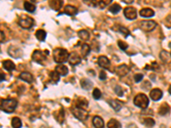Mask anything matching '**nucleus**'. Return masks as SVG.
<instances>
[{"instance_id": "nucleus-1", "label": "nucleus", "mask_w": 171, "mask_h": 128, "mask_svg": "<svg viewBox=\"0 0 171 128\" xmlns=\"http://www.w3.org/2000/svg\"><path fill=\"white\" fill-rule=\"evenodd\" d=\"M69 54L68 50L63 48H57L53 50V58L54 61L58 64L66 63L69 60Z\"/></svg>"}, {"instance_id": "nucleus-2", "label": "nucleus", "mask_w": 171, "mask_h": 128, "mask_svg": "<svg viewBox=\"0 0 171 128\" xmlns=\"http://www.w3.org/2000/svg\"><path fill=\"white\" fill-rule=\"evenodd\" d=\"M17 107V101L16 99H4L0 104L1 110L6 113H12Z\"/></svg>"}, {"instance_id": "nucleus-3", "label": "nucleus", "mask_w": 171, "mask_h": 128, "mask_svg": "<svg viewBox=\"0 0 171 128\" xmlns=\"http://www.w3.org/2000/svg\"><path fill=\"white\" fill-rule=\"evenodd\" d=\"M133 104H135L137 107L140 108V109H146L149 105V99L146 96V95L143 94V93H139L137 96L134 97L133 99Z\"/></svg>"}, {"instance_id": "nucleus-4", "label": "nucleus", "mask_w": 171, "mask_h": 128, "mask_svg": "<svg viewBox=\"0 0 171 128\" xmlns=\"http://www.w3.org/2000/svg\"><path fill=\"white\" fill-rule=\"evenodd\" d=\"M18 24L20 27H22L24 29H29L33 27L34 25V20L31 18L30 16H22L18 19Z\"/></svg>"}, {"instance_id": "nucleus-5", "label": "nucleus", "mask_w": 171, "mask_h": 128, "mask_svg": "<svg viewBox=\"0 0 171 128\" xmlns=\"http://www.w3.org/2000/svg\"><path fill=\"white\" fill-rule=\"evenodd\" d=\"M72 113L74 115L75 118H77L78 120H87L88 118V113L86 109H80V108H73L72 109Z\"/></svg>"}, {"instance_id": "nucleus-6", "label": "nucleus", "mask_w": 171, "mask_h": 128, "mask_svg": "<svg viewBox=\"0 0 171 128\" xmlns=\"http://www.w3.org/2000/svg\"><path fill=\"white\" fill-rule=\"evenodd\" d=\"M32 59L37 63L43 64L45 63V61L46 60V55L45 54V52L39 50H36L33 51V55H32Z\"/></svg>"}, {"instance_id": "nucleus-7", "label": "nucleus", "mask_w": 171, "mask_h": 128, "mask_svg": "<svg viewBox=\"0 0 171 128\" xmlns=\"http://www.w3.org/2000/svg\"><path fill=\"white\" fill-rule=\"evenodd\" d=\"M140 28L146 32H152L155 27H157V23L154 21H142L140 22Z\"/></svg>"}, {"instance_id": "nucleus-8", "label": "nucleus", "mask_w": 171, "mask_h": 128, "mask_svg": "<svg viewBox=\"0 0 171 128\" xmlns=\"http://www.w3.org/2000/svg\"><path fill=\"white\" fill-rule=\"evenodd\" d=\"M8 53L10 56H12L13 58H20L23 55V52L22 50V49L18 48L17 46L15 45H10L8 49Z\"/></svg>"}, {"instance_id": "nucleus-9", "label": "nucleus", "mask_w": 171, "mask_h": 128, "mask_svg": "<svg viewBox=\"0 0 171 128\" xmlns=\"http://www.w3.org/2000/svg\"><path fill=\"white\" fill-rule=\"evenodd\" d=\"M124 16L128 20H134L137 18V10L133 7H127L124 9Z\"/></svg>"}, {"instance_id": "nucleus-10", "label": "nucleus", "mask_w": 171, "mask_h": 128, "mask_svg": "<svg viewBox=\"0 0 171 128\" xmlns=\"http://www.w3.org/2000/svg\"><path fill=\"white\" fill-rule=\"evenodd\" d=\"M68 61L69 62L70 65H72V66H76V65L81 63L82 58H81V56H79V54H78L77 52H74H74H71V53L69 54V60H68Z\"/></svg>"}, {"instance_id": "nucleus-11", "label": "nucleus", "mask_w": 171, "mask_h": 128, "mask_svg": "<svg viewBox=\"0 0 171 128\" xmlns=\"http://www.w3.org/2000/svg\"><path fill=\"white\" fill-rule=\"evenodd\" d=\"M89 5L93 7H98L100 9H104L110 4H111V0H103V1H90L87 2Z\"/></svg>"}, {"instance_id": "nucleus-12", "label": "nucleus", "mask_w": 171, "mask_h": 128, "mask_svg": "<svg viewBox=\"0 0 171 128\" xmlns=\"http://www.w3.org/2000/svg\"><path fill=\"white\" fill-rule=\"evenodd\" d=\"M129 71H130L129 68L127 65H125V64H122V65H120V66L116 67V68L115 70V73L118 76H120V77H123V76L127 75L129 73Z\"/></svg>"}, {"instance_id": "nucleus-13", "label": "nucleus", "mask_w": 171, "mask_h": 128, "mask_svg": "<svg viewBox=\"0 0 171 128\" xmlns=\"http://www.w3.org/2000/svg\"><path fill=\"white\" fill-rule=\"evenodd\" d=\"M150 96L153 101H158L163 97V91L158 88L153 89L150 92Z\"/></svg>"}, {"instance_id": "nucleus-14", "label": "nucleus", "mask_w": 171, "mask_h": 128, "mask_svg": "<svg viewBox=\"0 0 171 128\" xmlns=\"http://www.w3.org/2000/svg\"><path fill=\"white\" fill-rule=\"evenodd\" d=\"M98 65H99L101 68H109L110 66V60L105 56H101L98 57Z\"/></svg>"}, {"instance_id": "nucleus-15", "label": "nucleus", "mask_w": 171, "mask_h": 128, "mask_svg": "<svg viewBox=\"0 0 171 128\" xmlns=\"http://www.w3.org/2000/svg\"><path fill=\"white\" fill-rule=\"evenodd\" d=\"M19 79L28 83V84H31L33 81V76L30 73L23 72L19 75Z\"/></svg>"}, {"instance_id": "nucleus-16", "label": "nucleus", "mask_w": 171, "mask_h": 128, "mask_svg": "<svg viewBox=\"0 0 171 128\" xmlns=\"http://www.w3.org/2000/svg\"><path fill=\"white\" fill-rule=\"evenodd\" d=\"M3 67L5 70H7L8 72H12L13 70L16 69V65L15 63L10 61V60H5L3 62Z\"/></svg>"}, {"instance_id": "nucleus-17", "label": "nucleus", "mask_w": 171, "mask_h": 128, "mask_svg": "<svg viewBox=\"0 0 171 128\" xmlns=\"http://www.w3.org/2000/svg\"><path fill=\"white\" fill-rule=\"evenodd\" d=\"M55 71H56L59 75H61V76H65V75L68 74V73H69V69H68V68L66 67L65 65L59 64V65H57V67H56Z\"/></svg>"}, {"instance_id": "nucleus-18", "label": "nucleus", "mask_w": 171, "mask_h": 128, "mask_svg": "<svg viewBox=\"0 0 171 128\" xmlns=\"http://www.w3.org/2000/svg\"><path fill=\"white\" fill-rule=\"evenodd\" d=\"M64 13L69 15V16H75L78 13V9L73 6V5L68 4L64 8Z\"/></svg>"}, {"instance_id": "nucleus-19", "label": "nucleus", "mask_w": 171, "mask_h": 128, "mask_svg": "<svg viewBox=\"0 0 171 128\" xmlns=\"http://www.w3.org/2000/svg\"><path fill=\"white\" fill-rule=\"evenodd\" d=\"M92 124L95 127V128H104V127H105L104 120L101 117H99V116H94L93 117Z\"/></svg>"}, {"instance_id": "nucleus-20", "label": "nucleus", "mask_w": 171, "mask_h": 128, "mask_svg": "<svg viewBox=\"0 0 171 128\" xmlns=\"http://www.w3.org/2000/svg\"><path fill=\"white\" fill-rule=\"evenodd\" d=\"M139 15L142 16V17H146V18H148V17H152L155 15L154 10H152V9L149 8H145L142 9L140 11H139Z\"/></svg>"}, {"instance_id": "nucleus-21", "label": "nucleus", "mask_w": 171, "mask_h": 128, "mask_svg": "<svg viewBox=\"0 0 171 128\" xmlns=\"http://www.w3.org/2000/svg\"><path fill=\"white\" fill-rule=\"evenodd\" d=\"M88 106V102L87 99L83 98V97H79L76 101V107L80 108L82 109H86Z\"/></svg>"}, {"instance_id": "nucleus-22", "label": "nucleus", "mask_w": 171, "mask_h": 128, "mask_svg": "<svg viewBox=\"0 0 171 128\" xmlns=\"http://www.w3.org/2000/svg\"><path fill=\"white\" fill-rule=\"evenodd\" d=\"M63 4V1H57V0H54V1H50L49 5L55 10H59L60 9L62 8Z\"/></svg>"}, {"instance_id": "nucleus-23", "label": "nucleus", "mask_w": 171, "mask_h": 128, "mask_svg": "<svg viewBox=\"0 0 171 128\" xmlns=\"http://www.w3.org/2000/svg\"><path fill=\"white\" fill-rule=\"evenodd\" d=\"M81 85H82V87L83 89H85V90H87V91H89L92 88V81L88 79H83L81 81Z\"/></svg>"}, {"instance_id": "nucleus-24", "label": "nucleus", "mask_w": 171, "mask_h": 128, "mask_svg": "<svg viewBox=\"0 0 171 128\" xmlns=\"http://www.w3.org/2000/svg\"><path fill=\"white\" fill-rule=\"evenodd\" d=\"M109 104L113 108V109H114L115 111H116V112L120 111L121 109H122V104L119 101H117V100H110Z\"/></svg>"}, {"instance_id": "nucleus-25", "label": "nucleus", "mask_w": 171, "mask_h": 128, "mask_svg": "<svg viewBox=\"0 0 171 128\" xmlns=\"http://www.w3.org/2000/svg\"><path fill=\"white\" fill-rule=\"evenodd\" d=\"M159 56H160V59L163 61V63H169L171 59L170 54L168 51H166V50H162V51L160 52Z\"/></svg>"}, {"instance_id": "nucleus-26", "label": "nucleus", "mask_w": 171, "mask_h": 128, "mask_svg": "<svg viewBox=\"0 0 171 128\" xmlns=\"http://www.w3.org/2000/svg\"><path fill=\"white\" fill-rule=\"evenodd\" d=\"M107 127L108 128H122V125L118 120L111 119L107 123Z\"/></svg>"}, {"instance_id": "nucleus-27", "label": "nucleus", "mask_w": 171, "mask_h": 128, "mask_svg": "<svg viewBox=\"0 0 171 128\" xmlns=\"http://www.w3.org/2000/svg\"><path fill=\"white\" fill-rule=\"evenodd\" d=\"M24 9L29 13H33L36 10V6L31 2L26 1V2H24Z\"/></svg>"}, {"instance_id": "nucleus-28", "label": "nucleus", "mask_w": 171, "mask_h": 128, "mask_svg": "<svg viewBox=\"0 0 171 128\" xmlns=\"http://www.w3.org/2000/svg\"><path fill=\"white\" fill-rule=\"evenodd\" d=\"M170 106L168 105V104H163L161 105V107L159 108V114L161 115H166L167 114L170 113Z\"/></svg>"}, {"instance_id": "nucleus-29", "label": "nucleus", "mask_w": 171, "mask_h": 128, "mask_svg": "<svg viewBox=\"0 0 171 128\" xmlns=\"http://www.w3.org/2000/svg\"><path fill=\"white\" fill-rule=\"evenodd\" d=\"M35 36H36L37 40H40L41 42H43V41L45 40V38H46V32L44 31V30H42V29H40V30H38V31L36 32Z\"/></svg>"}, {"instance_id": "nucleus-30", "label": "nucleus", "mask_w": 171, "mask_h": 128, "mask_svg": "<svg viewBox=\"0 0 171 128\" xmlns=\"http://www.w3.org/2000/svg\"><path fill=\"white\" fill-rule=\"evenodd\" d=\"M78 35H79L80 39L83 40V41H87L90 39L89 32H87V30H81L80 32H78Z\"/></svg>"}, {"instance_id": "nucleus-31", "label": "nucleus", "mask_w": 171, "mask_h": 128, "mask_svg": "<svg viewBox=\"0 0 171 128\" xmlns=\"http://www.w3.org/2000/svg\"><path fill=\"white\" fill-rule=\"evenodd\" d=\"M11 126L13 128H22V123L18 117H14L11 120Z\"/></svg>"}, {"instance_id": "nucleus-32", "label": "nucleus", "mask_w": 171, "mask_h": 128, "mask_svg": "<svg viewBox=\"0 0 171 128\" xmlns=\"http://www.w3.org/2000/svg\"><path fill=\"white\" fill-rule=\"evenodd\" d=\"M90 51H91V47H90L89 45H88L87 44H83L82 46V56H84V57L87 56H88V54L90 53Z\"/></svg>"}, {"instance_id": "nucleus-33", "label": "nucleus", "mask_w": 171, "mask_h": 128, "mask_svg": "<svg viewBox=\"0 0 171 128\" xmlns=\"http://www.w3.org/2000/svg\"><path fill=\"white\" fill-rule=\"evenodd\" d=\"M110 11L111 12V13H113V14H117L118 12H120V10L122 9L121 8V6L119 5V4H112L110 8Z\"/></svg>"}, {"instance_id": "nucleus-34", "label": "nucleus", "mask_w": 171, "mask_h": 128, "mask_svg": "<svg viewBox=\"0 0 171 128\" xmlns=\"http://www.w3.org/2000/svg\"><path fill=\"white\" fill-rule=\"evenodd\" d=\"M50 77H51V81H52L53 83H57V82L59 81V80H60V75H59L56 71L51 73Z\"/></svg>"}, {"instance_id": "nucleus-35", "label": "nucleus", "mask_w": 171, "mask_h": 128, "mask_svg": "<svg viewBox=\"0 0 171 128\" xmlns=\"http://www.w3.org/2000/svg\"><path fill=\"white\" fill-rule=\"evenodd\" d=\"M119 29H118V31L122 33V35L124 36V37H128L129 34H130V32H129V30L128 29V28H126V27H122V26H120L119 27H118Z\"/></svg>"}, {"instance_id": "nucleus-36", "label": "nucleus", "mask_w": 171, "mask_h": 128, "mask_svg": "<svg viewBox=\"0 0 171 128\" xmlns=\"http://www.w3.org/2000/svg\"><path fill=\"white\" fill-rule=\"evenodd\" d=\"M144 124L148 127H152L155 125V120L152 118H146L144 120Z\"/></svg>"}, {"instance_id": "nucleus-37", "label": "nucleus", "mask_w": 171, "mask_h": 128, "mask_svg": "<svg viewBox=\"0 0 171 128\" xmlns=\"http://www.w3.org/2000/svg\"><path fill=\"white\" fill-rule=\"evenodd\" d=\"M92 96H93V98L96 99V100H98L101 98V96H102V93L100 91V90L98 88H95L93 90V92H92Z\"/></svg>"}, {"instance_id": "nucleus-38", "label": "nucleus", "mask_w": 171, "mask_h": 128, "mask_svg": "<svg viewBox=\"0 0 171 128\" xmlns=\"http://www.w3.org/2000/svg\"><path fill=\"white\" fill-rule=\"evenodd\" d=\"M117 44H118V46H119L120 49L122 50H126L128 49V44H127V43H125L124 41H122V40H118Z\"/></svg>"}, {"instance_id": "nucleus-39", "label": "nucleus", "mask_w": 171, "mask_h": 128, "mask_svg": "<svg viewBox=\"0 0 171 128\" xmlns=\"http://www.w3.org/2000/svg\"><path fill=\"white\" fill-rule=\"evenodd\" d=\"M115 92L117 96H123V91H122V87L120 86H116L115 87Z\"/></svg>"}, {"instance_id": "nucleus-40", "label": "nucleus", "mask_w": 171, "mask_h": 128, "mask_svg": "<svg viewBox=\"0 0 171 128\" xmlns=\"http://www.w3.org/2000/svg\"><path fill=\"white\" fill-rule=\"evenodd\" d=\"M143 78H144L143 74L137 73V74H135V76H134V81H135L136 83H139V82H140L141 80H143Z\"/></svg>"}, {"instance_id": "nucleus-41", "label": "nucleus", "mask_w": 171, "mask_h": 128, "mask_svg": "<svg viewBox=\"0 0 171 128\" xmlns=\"http://www.w3.org/2000/svg\"><path fill=\"white\" fill-rule=\"evenodd\" d=\"M99 80H106V73L104 71V70H102L101 72L99 73Z\"/></svg>"}, {"instance_id": "nucleus-42", "label": "nucleus", "mask_w": 171, "mask_h": 128, "mask_svg": "<svg viewBox=\"0 0 171 128\" xmlns=\"http://www.w3.org/2000/svg\"><path fill=\"white\" fill-rule=\"evenodd\" d=\"M5 40V35L3 31H0V44L4 42V40Z\"/></svg>"}, {"instance_id": "nucleus-43", "label": "nucleus", "mask_w": 171, "mask_h": 128, "mask_svg": "<svg viewBox=\"0 0 171 128\" xmlns=\"http://www.w3.org/2000/svg\"><path fill=\"white\" fill-rule=\"evenodd\" d=\"M5 80V74L3 73H0V82Z\"/></svg>"}, {"instance_id": "nucleus-44", "label": "nucleus", "mask_w": 171, "mask_h": 128, "mask_svg": "<svg viewBox=\"0 0 171 128\" xmlns=\"http://www.w3.org/2000/svg\"><path fill=\"white\" fill-rule=\"evenodd\" d=\"M124 3H127V4H132L133 3V1L132 0H128V1H126V0H122Z\"/></svg>"}, {"instance_id": "nucleus-45", "label": "nucleus", "mask_w": 171, "mask_h": 128, "mask_svg": "<svg viewBox=\"0 0 171 128\" xmlns=\"http://www.w3.org/2000/svg\"><path fill=\"white\" fill-rule=\"evenodd\" d=\"M169 92H170V94L171 95V86H170V88H169Z\"/></svg>"}, {"instance_id": "nucleus-46", "label": "nucleus", "mask_w": 171, "mask_h": 128, "mask_svg": "<svg viewBox=\"0 0 171 128\" xmlns=\"http://www.w3.org/2000/svg\"><path fill=\"white\" fill-rule=\"evenodd\" d=\"M170 56H171V52H170Z\"/></svg>"}, {"instance_id": "nucleus-47", "label": "nucleus", "mask_w": 171, "mask_h": 128, "mask_svg": "<svg viewBox=\"0 0 171 128\" xmlns=\"http://www.w3.org/2000/svg\"><path fill=\"white\" fill-rule=\"evenodd\" d=\"M170 6H171V5H170Z\"/></svg>"}]
</instances>
